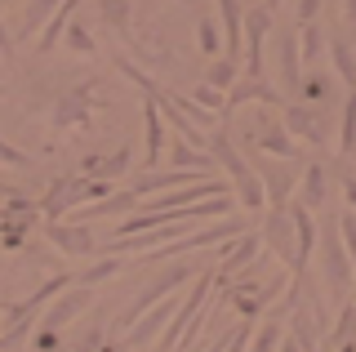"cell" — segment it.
Returning a JSON list of instances; mask_svg holds the SVG:
<instances>
[{"mask_svg": "<svg viewBox=\"0 0 356 352\" xmlns=\"http://www.w3.org/2000/svg\"><path fill=\"white\" fill-rule=\"evenodd\" d=\"M209 157H214L222 170H227V179H232V188H236V196H241V205L245 210H267V192H263V179H259V170H254L250 161L236 152V143L227 138V129H214L209 134Z\"/></svg>", "mask_w": 356, "mask_h": 352, "instance_id": "6da1fadb", "label": "cell"}, {"mask_svg": "<svg viewBox=\"0 0 356 352\" xmlns=\"http://www.w3.org/2000/svg\"><path fill=\"white\" fill-rule=\"evenodd\" d=\"M321 281L330 285L334 299H348V290L356 281V263L343 250V237H339V214L325 218V227H321Z\"/></svg>", "mask_w": 356, "mask_h": 352, "instance_id": "7a4b0ae2", "label": "cell"}, {"mask_svg": "<svg viewBox=\"0 0 356 352\" xmlns=\"http://www.w3.org/2000/svg\"><path fill=\"white\" fill-rule=\"evenodd\" d=\"M187 281H192V268H187V263H178V268H170L161 281H156V285H147V290H143L138 299H134V303L125 307V312H120L116 321H111V330H116V335H125V330H129L134 321H138L143 312H152V307L161 303V299H170V294H178Z\"/></svg>", "mask_w": 356, "mask_h": 352, "instance_id": "3957f363", "label": "cell"}, {"mask_svg": "<svg viewBox=\"0 0 356 352\" xmlns=\"http://www.w3.org/2000/svg\"><path fill=\"white\" fill-rule=\"evenodd\" d=\"M259 237H263V250H272L281 268L298 272V232H294V218H289V210H267Z\"/></svg>", "mask_w": 356, "mask_h": 352, "instance_id": "277c9868", "label": "cell"}, {"mask_svg": "<svg viewBox=\"0 0 356 352\" xmlns=\"http://www.w3.org/2000/svg\"><path fill=\"white\" fill-rule=\"evenodd\" d=\"M272 36V9L267 5H250L245 9V76L263 81V40Z\"/></svg>", "mask_w": 356, "mask_h": 352, "instance_id": "5b68a950", "label": "cell"}, {"mask_svg": "<svg viewBox=\"0 0 356 352\" xmlns=\"http://www.w3.org/2000/svg\"><path fill=\"white\" fill-rule=\"evenodd\" d=\"M94 90L98 85L89 81V85H76L72 94H63L58 103H54V112H49L54 129H85L89 120H94Z\"/></svg>", "mask_w": 356, "mask_h": 352, "instance_id": "8992f818", "label": "cell"}, {"mask_svg": "<svg viewBox=\"0 0 356 352\" xmlns=\"http://www.w3.org/2000/svg\"><path fill=\"white\" fill-rule=\"evenodd\" d=\"M241 232H245L241 218H222V223H214V227H200V232H192V237L170 241V246H161V250H156V255H147V259H178V255L200 250V246H222V241H232V237H241Z\"/></svg>", "mask_w": 356, "mask_h": 352, "instance_id": "52a82bcc", "label": "cell"}, {"mask_svg": "<svg viewBox=\"0 0 356 352\" xmlns=\"http://www.w3.org/2000/svg\"><path fill=\"white\" fill-rule=\"evenodd\" d=\"M325 307L321 303H307V307H294L289 312V339H294L303 352H316L321 344H325Z\"/></svg>", "mask_w": 356, "mask_h": 352, "instance_id": "ba28073f", "label": "cell"}, {"mask_svg": "<svg viewBox=\"0 0 356 352\" xmlns=\"http://www.w3.org/2000/svg\"><path fill=\"white\" fill-rule=\"evenodd\" d=\"M259 179H263V192H267V210H285L289 192L298 188L294 165H289V161H276V157H267V161H259Z\"/></svg>", "mask_w": 356, "mask_h": 352, "instance_id": "9c48e42d", "label": "cell"}, {"mask_svg": "<svg viewBox=\"0 0 356 352\" xmlns=\"http://www.w3.org/2000/svg\"><path fill=\"white\" fill-rule=\"evenodd\" d=\"M174 312H178V294H170V299H161L152 307V312H143V321H134L129 330H125V339L134 348H152L156 339L165 335V326L174 321Z\"/></svg>", "mask_w": 356, "mask_h": 352, "instance_id": "30bf717a", "label": "cell"}, {"mask_svg": "<svg viewBox=\"0 0 356 352\" xmlns=\"http://www.w3.org/2000/svg\"><path fill=\"white\" fill-rule=\"evenodd\" d=\"M281 116H285L289 138L312 143V147H325V125H321V112H316V107H307V103H285Z\"/></svg>", "mask_w": 356, "mask_h": 352, "instance_id": "8fae6325", "label": "cell"}, {"mask_svg": "<svg viewBox=\"0 0 356 352\" xmlns=\"http://www.w3.org/2000/svg\"><path fill=\"white\" fill-rule=\"evenodd\" d=\"M218 250H222V255H218V281H227L232 272L250 268V263L259 259V250H263V237H259V232H241V237L222 241Z\"/></svg>", "mask_w": 356, "mask_h": 352, "instance_id": "7c38bea8", "label": "cell"}, {"mask_svg": "<svg viewBox=\"0 0 356 352\" xmlns=\"http://www.w3.org/2000/svg\"><path fill=\"white\" fill-rule=\"evenodd\" d=\"M44 237H49L54 250H63V255H72V259L98 255V241H94V232H89V223H49Z\"/></svg>", "mask_w": 356, "mask_h": 352, "instance_id": "4fadbf2b", "label": "cell"}, {"mask_svg": "<svg viewBox=\"0 0 356 352\" xmlns=\"http://www.w3.org/2000/svg\"><path fill=\"white\" fill-rule=\"evenodd\" d=\"M85 307H94V285H76V290H63L58 294V303L44 312V330H63V326H72L76 317L85 312Z\"/></svg>", "mask_w": 356, "mask_h": 352, "instance_id": "5bb4252c", "label": "cell"}, {"mask_svg": "<svg viewBox=\"0 0 356 352\" xmlns=\"http://www.w3.org/2000/svg\"><path fill=\"white\" fill-rule=\"evenodd\" d=\"M218 9V27H222V54L227 58H241L245 54V9L241 0H214Z\"/></svg>", "mask_w": 356, "mask_h": 352, "instance_id": "9a60e30c", "label": "cell"}, {"mask_svg": "<svg viewBox=\"0 0 356 352\" xmlns=\"http://www.w3.org/2000/svg\"><path fill=\"white\" fill-rule=\"evenodd\" d=\"M276 72H281L285 94H303V54H298V31L276 40Z\"/></svg>", "mask_w": 356, "mask_h": 352, "instance_id": "2e32d148", "label": "cell"}, {"mask_svg": "<svg viewBox=\"0 0 356 352\" xmlns=\"http://www.w3.org/2000/svg\"><path fill=\"white\" fill-rule=\"evenodd\" d=\"M245 103H263V107H285V98L272 90L267 81H254V76H241L236 85L227 90V112L222 116H232L236 107H245Z\"/></svg>", "mask_w": 356, "mask_h": 352, "instance_id": "e0dca14e", "label": "cell"}, {"mask_svg": "<svg viewBox=\"0 0 356 352\" xmlns=\"http://www.w3.org/2000/svg\"><path fill=\"white\" fill-rule=\"evenodd\" d=\"M165 152V112L161 103H156V94L143 98V161L156 165Z\"/></svg>", "mask_w": 356, "mask_h": 352, "instance_id": "ac0fdd59", "label": "cell"}, {"mask_svg": "<svg viewBox=\"0 0 356 352\" xmlns=\"http://www.w3.org/2000/svg\"><path fill=\"white\" fill-rule=\"evenodd\" d=\"M134 205H138V196L125 188V192H111V196H103V201H89V205H81V210H72V214H67V223H94V218L129 214Z\"/></svg>", "mask_w": 356, "mask_h": 352, "instance_id": "d6986e66", "label": "cell"}, {"mask_svg": "<svg viewBox=\"0 0 356 352\" xmlns=\"http://www.w3.org/2000/svg\"><path fill=\"white\" fill-rule=\"evenodd\" d=\"M36 214H40V205L14 196L9 210L0 214V241H5V246H22V227H36Z\"/></svg>", "mask_w": 356, "mask_h": 352, "instance_id": "ffe728a7", "label": "cell"}, {"mask_svg": "<svg viewBox=\"0 0 356 352\" xmlns=\"http://www.w3.org/2000/svg\"><path fill=\"white\" fill-rule=\"evenodd\" d=\"M289 218H294V232H298V272H307L312 255H316V223H312V210L303 201L289 205ZM298 272H294V277H298Z\"/></svg>", "mask_w": 356, "mask_h": 352, "instance_id": "44dd1931", "label": "cell"}, {"mask_svg": "<svg viewBox=\"0 0 356 352\" xmlns=\"http://www.w3.org/2000/svg\"><path fill=\"white\" fill-rule=\"evenodd\" d=\"M129 165H134V147H120V152H111V157H103V161H85V174H89V179L116 183V179H125Z\"/></svg>", "mask_w": 356, "mask_h": 352, "instance_id": "7402d4cb", "label": "cell"}, {"mask_svg": "<svg viewBox=\"0 0 356 352\" xmlns=\"http://www.w3.org/2000/svg\"><path fill=\"white\" fill-rule=\"evenodd\" d=\"M178 210H165V214H152V210H143V214H129V218H120L116 223V232L111 237H138V232H152V227H165V223H178Z\"/></svg>", "mask_w": 356, "mask_h": 352, "instance_id": "603a6c76", "label": "cell"}, {"mask_svg": "<svg viewBox=\"0 0 356 352\" xmlns=\"http://www.w3.org/2000/svg\"><path fill=\"white\" fill-rule=\"evenodd\" d=\"M330 63H334V76L343 81V90L352 94V90H356V49H352L343 36L330 40Z\"/></svg>", "mask_w": 356, "mask_h": 352, "instance_id": "cb8c5ba5", "label": "cell"}, {"mask_svg": "<svg viewBox=\"0 0 356 352\" xmlns=\"http://www.w3.org/2000/svg\"><path fill=\"white\" fill-rule=\"evenodd\" d=\"M63 0H27V9H22V23H18V36H36V31H44V23H49L54 14H58Z\"/></svg>", "mask_w": 356, "mask_h": 352, "instance_id": "d4e9b609", "label": "cell"}, {"mask_svg": "<svg viewBox=\"0 0 356 352\" xmlns=\"http://www.w3.org/2000/svg\"><path fill=\"white\" fill-rule=\"evenodd\" d=\"M259 147H263V157H276V161H294L298 157V143L289 138L285 125H267L259 134Z\"/></svg>", "mask_w": 356, "mask_h": 352, "instance_id": "484cf974", "label": "cell"}, {"mask_svg": "<svg viewBox=\"0 0 356 352\" xmlns=\"http://www.w3.org/2000/svg\"><path fill=\"white\" fill-rule=\"evenodd\" d=\"M330 174H325V165H307V170H303V183H298V201H303L307 205V210H316V205L321 201H325V192H330Z\"/></svg>", "mask_w": 356, "mask_h": 352, "instance_id": "4316f807", "label": "cell"}, {"mask_svg": "<svg viewBox=\"0 0 356 352\" xmlns=\"http://www.w3.org/2000/svg\"><path fill=\"white\" fill-rule=\"evenodd\" d=\"M298 54H303V67H316L321 54H330V40H325V31H321V23L298 27Z\"/></svg>", "mask_w": 356, "mask_h": 352, "instance_id": "83f0119b", "label": "cell"}, {"mask_svg": "<svg viewBox=\"0 0 356 352\" xmlns=\"http://www.w3.org/2000/svg\"><path fill=\"white\" fill-rule=\"evenodd\" d=\"M352 339H356V303L348 299V303H343V312H339V326L325 335V344H321V348H325V352H343Z\"/></svg>", "mask_w": 356, "mask_h": 352, "instance_id": "f1b7e54d", "label": "cell"}, {"mask_svg": "<svg viewBox=\"0 0 356 352\" xmlns=\"http://www.w3.org/2000/svg\"><path fill=\"white\" fill-rule=\"evenodd\" d=\"M339 157H352L356 152V90L343 98V116H339Z\"/></svg>", "mask_w": 356, "mask_h": 352, "instance_id": "f546056e", "label": "cell"}, {"mask_svg": "<svg viewBox=\"0 0 356 352\" xmlns=\"http://www.w3.org/2000/svg\"><path fill=\"white\" fill-rule=\"evenodd\" d=\"M98 18L116 36H129V0H98Z\"/></svg>", "mask_w": 356, "mask_h": 352, "instance_id": "4dcf8cb0", "label": "cell"}, {"mask_svg": "<svg viewBox=\"0 0 356 352\" xmlns=\"http://www.w3.org/2000/svg\"><path fill=\"white\" fill-rule=\"evenodd\" d=\"M170 161H174V170H196V174H209V157H200L192 143H183V138H178L174 147H170Z\"/></svg>", "mask_w": 356, "mask_h": 352, "instance_id": "1f68e13d", "label": "cell"}, {"mask_svg": "<svg viewBox=\"0 0 356 352\" xmlns=\"http://www.w3.org/2000/svg\"><path fill=\"white\" fill-rule=\"evenodd\" d=\"M165 98H170V103L178 107V112H183L187 120H192V125H200V129H205V134L214 129V112H205V107H200L196 98H178V94H165Z\"/></svg>", "mask_w": 356, "mask_h": 352, "instance_id": "d6a6232c", "label": "cell"}, {"mask_svg": "<svg viewBox=\"0 0 356 352\" xmlns=\"http://www.w3.org/2000/svg\"><path fill=\"white\" fill-rule=\"evenodd\" d=\"M281 339H285L281 335V317H267V326L250 339V352H276V348H281Z\"/></svg>", "mask_w": 356, "mask_h": 352, "instance_id": "836d02e7", "label": "cell"}, {"mask_svg": "<svg viewBox=\"0 0 356 352\" xmlns=\"http://www.w3.org/2000/svg\"><path fill=\"white\" fill-rule=\"evenodd\" d=\"M236 81H241L236 58H214V67H209V81H205V85H214V90H232Z\"/></svg>", "mask_w": 356, "mask_h": 352, "instance_id": "e575fe53", "label": "cell"}, {"mask_svg": "<svg viewBox=\"0 0 356 352\" xmlns=\"http://www.w3.org/2000/svg\"><path fill=\"white\" fill-rule=\"evenodd\" d=\"M196 40H200V49L214 58V54H222V27L214 23V18H200L196 23Z\"/></svg>", "mask_w": 356, "mask_h": 352, "instance_id": "d590c367", "label": "cell"}, {"mask_svg": "<svg viewBox=\"0 0 356 352\" xmlns=\"http://www.w3.org/2000/svg\"><path fill=\"white\" fill-rule=\"evenodd\" d=\"M192 98H196L200 107H205V112H214V116H222V112H227V94H222V90H214V85H200V90H196Z\"/></svg>", "mask_w": 356, "mask_h": 352, "instance_id": "8d00e7d4", "label": "cell"}, {"mask_svg": "<svg viewBox=\"0 0 356 352\" xmlns=\"http://www.w3.org/2000/svg\"><path fill=\"white\" fill-rule=\"evenodd\" d=\"M303 98H307V107L312 103H325V98H330V81H325V76H316V72H307L303 76Z\"/></svg>", "mask_w": 356, "mask_h": 352, "instance_id": "74e56055", "label": "cell"}, {"mask_svg": "<svg viewBox=\"0 0 356 352\" xmlns=\"http://www.w3.org/2000/svg\"><path fill=\"white\" fill-rule=\"evenodd\" d=\"M0 165H9V170H27L31 157H27L22 147H14V143H9L5 134H0Z\"/></svg>", "mask_w": 356, "mask_h": 352, "instance_id": "f35d334b", "label": "cell"}, {"mask_svg": "<svg viewBox=\"0 0 356 352\" xmlns=\"http://www.w3.org/2000/svg\"><path fill=\"white\" fill-rule=\"evenodd\" d=\"M339 237H343V250H348L352 263H356V210H343L339 214Z\"/></svg>", "mask_w": 356, "mask_h": 352, "instance_id": "ab89813d", "label": "cell"}, {"mask_svg": "<svg viewBox=\"0 0 356 352\" xmlns=\"http://www.w3.org/2000/svg\"><path fill=\"white\" fill-rule=\"evenodd\" d=\"M63 40H67V45H72L76 54H98V45H94V40H89V31H85V27H76V23H67Z\"/></svg>", "mask_w": 356, "mask_h": 352, "instance_id": "60d3db41", "label": "cell"}, {"mask_svg": "<svg viewBox=\"0 0 356 352\" xmlns=\"http://www.w3.org/2000/svg\"><path fill=\"white\" fill-rule=\"evenodd\" d=\"M120 272V259H103V263H94V268L81 277V285H98V281H107V277H116Z\"/></svg>", "mask_w": 356, "mask_h": 352, "instance_id": "b9f144b4", "label": "cell"}, {"mask_svg": "<svg viewBox=\"0 0 356 352\" xmlns=\"http://www.w3.org/2000/svg\"><path fill=\"white\" fill-rule=\"evenodd\" d=\"M245 344H250V321H241L236 330H232V335H227V348H222V352H245Z\"/></svg>", "mask_w": 356, "mask_h": 352, "instance_id": "7bdbcfd3", "label": "cell"}, {"mask_svg": "<svg viewBox=\"0 0 356 352\" xmlns=\"http://www.w3.org/2000/svg\"><path fill=\"white\" fill-rule=\"evenodd\" d=\"M0 58H14V36H9V27H5V14H0Z\"/></svg>", "mask_w": 356, "mask_h": 352, "instance_id": "ee69618b", "label": "cell"}, {"mask_svg": "<svg viewBox=\"0 0 356 352\" xmlns=\"http://www.w3.org/2000/svg\"><path fill=\"white\" fill-rule=\"evenodd\" d=\"M316 9H321V0H298V27L316 23Z\"/></svg>", "mask_w": 356, "mask_h": 352, "instance_id": "f6af8a7d", "label": "cell"}, {"mask_svg": "<svg viewBox=\"0 0 356 352\" xmlns=\"http://www.w3.org/2000/svg\"><path fill=\"white\" fill-rule=\"evenodd\" d=\"M343 196H348V210H356V174L343 179Z\"/></svg>", "mask_w": 356, "mask_h": 352, "instance_id": "bcb514c9", "label": "cell"}, {"mask_svg": "<svg viewBox=\"0 0 356 352\" xmlns=\"http://www.w3.org/2000/svg\"><path fill=\"white\" fill-rule=\"evenodd\" d=\"M343 23L356 27V0H343Z\"/></svg>", "mask_w": 356, "mask_h": 352, "instance_id": "7dc6e473", "label": "cell"}, {"mask_svg": "<svg viewBox=\"0 0 356 352\" xmlns=\"http://www.w3.org/2000/svg\"><path fill=\"white\" fill-rule=\"evenodd\" d=\"M276 352H303V348H298V344H294V339H289V335H285V339H281V348H276Z\"/></svg>", "mask_w": 356, "mask_h": 352, "instance_id": "c3c4849f", "label": "cell"}, {"mask_svg": "<svg viewBox=\"0 0 356 352\" xmlns=\"http://www.w3.org/2000/svg\"><path fill=\"white\" fill-rule=\"evenodd\" d=\"M263 5H267V9H276V5H281V0H263Z\"/></svg>", "mask_w": 356, "mask_h": 352, "instance_id": "681fc988", "label": "cell"}, {"mask_svg": "<svg viewBox=\"0 0 356 352\" xmlns=\"http://www.w3.org/2000/svg\"><path fill=\"white\" fill-rule=\"evenodd\" d=\"M0 5H18V0H0Z\"/></svg>", "mask_w": 356, "mask_h": 352, "instance_id": "f907efd6", "label": "cell"}, {"mask_svg": "<svg viewBox=\"0 0 356 352\" xmlns=\"http://www.w3.org/2000/svg\"><path fill=\"white\" fill-rule=\"evenodd\" d=\"M134 352H147V348H134Z\"/></svg>", "mask_w": 356, "mask_h": 352, "instance_id": "816d5d0a", "label": "cell"}, {"mask_svg": "<svg viewBox=\"0 0 356 352\" xmlns=\"http://www.w3.org/2000/svg\"><path fill=\"white\" fill-rule=\"evenodd\" d=\"M0 312H5V307H0Z\"/></svg>", "mask_w": 356, "mask_h": 352, "instance_id": "f5cc1de1", "label": "cell"}, {"mask_svg": "<svg viewBox=\"0 0 356 352\" xmlns=\"http://www.w3.org/2000/svg\"><path fill=\"white\" fill-rule=\"evenodd\" d=\"M183 352H187V348H183Z\"/></svg>", "mask_w": 356, "mask_h": 352, "instance_id": "db71d44e", "label": "cell"}]
</instances>
